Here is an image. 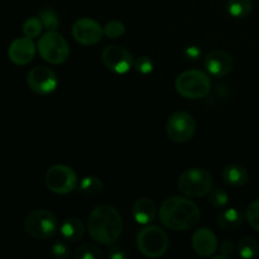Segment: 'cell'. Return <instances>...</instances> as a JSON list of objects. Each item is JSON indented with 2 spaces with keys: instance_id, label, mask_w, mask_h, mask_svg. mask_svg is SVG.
Instances as JSON below:
<instances>
[{
  "instance_id": "obj_13",
  "label": "cell",
  "mask_w": 259,
  "mask_h": 259,
  "mask_svg": "<svg viewBox=\"0 0 259 259\" xmlns=\"http://www.w3.org/2000/svg\"><path fill=\"white\" fill-rule=\"evenodd\" d=\"M191 245L197 255L207 258L215 254L218 247H219V243H218V238L212 230H210L209 228H199L192 234Z\"/></svg>"
},
{
  "instance_id": "obj_19",
  "label": "cell",
  "mask_w": 259,
  "mask_h": 259,
  "mask_svg": "<svg viewBox=\"0 0 259 259\" xmlns=\"http://www.w3.org/2000/svg\"><path fill=\"white\" fill-rule=\"evenodd\" d=\"M218 227L225 232L237 230L243 224V214L235 207L225 209L218 215Z\"/></svg>"
},
{
  "instance_id": "obj_10",
  "label": "cell",
  "mask_w": 259,
  "mask_h": 259,
  "mask_svg": "<svg viewBox=\"0 0 259 259\" xmlns=\"http://www.w3.org/2000/svg\"><path fill=\"white\" fill-rule=\"evenodd\" d=\"M101 60L106 68L118 75H124L128 72L134 65L132 53L126 48L118 45L106 46L101 52Z\"/></svg>"
},
{
  "instance_id": "obj_21",
  "label": "cell",
  "mask_w": 259,
  "mask_h": 259,
  "mask_svg": "<svg viewBox=\"0 0 259 259\" xmlns=\"http://www.w3.org/2000/svg\"><path fill=\"white\" fill-rule=\"evenodd\" d=\"M104 184L99 177L86 176L78 184V190L86 196H98L103 192Z\"/></svg>"
},
{
  "instance_id": "obj_32",
  "label": "cell",
  "mask_w": 259,
  "mask_h": 259,
  "mask_svg": "<svg viewBox=\"0 0 259 259\" xmlns=\"http://www.w3.org/2000/svg\"><path fill=\"white\" fill-rule=\"evenodd\" d=\"M201 55V50H200L197 46H189V47L185 50V56L190 60H197Z\"/></svg>"
},
{
  "instance_id": "obj_24",
  "label": "cell",
  "mask_w": 259,
  "mask_h": 259,
  "mask_svg": "<svg viewBox=\"0 0 259 259\" xmlns=\"http://www.w3.org/2000/svg\"><path fill=\"white\" fill-rule=\"evenodd\" d=\"M103 257L100 248L93 243H85L80 245L75 252L76 259H99Z\"/></svg>"
},
{
  "instance_id": "obj_26",
  "label": "cell",
  "mask_w": 259,
  "mask_h": 259,
  "mask_svg": "<svg viewBox=\"0 0 259 259\" xmlns=\"http://www.w3.org/2000/svg\"><path fill=\"white\" fill-rule=\"evenodd\" d=\"M209 201L212 206L218 207V209H223L227 206L228 201H229V195L225 190L223 189H211L209 192Z\"/></svg>"
},
{
  "instance_id": "obj_27",
  "label": "cell",
  "mask_w": 259,
  "mask_h": 259,
  "mask_svg": "<svg viewBox=\"0 0 259 259\" xmlns=\"http://www.w3.org/2000/svg\"><path fill=\"white\" fill-rule=\"evenodd\" d=\"M103 28L104 35H106L108 38H111V39L120 38L125 33V25L121 22H119V20H111V22L106 23L105 27Z\"/></svg>"
},
{
  "instance_id": "obj_5",
  "label": "cell",
  "mask_w": 259,
  "mask_h": 259,
  "mask_svg": "<svg viewBox=\"0 0 259 259\" xmlns=\"http://www.w3.org/2000/svg\"><path fill=\"white\" fill-rule=\"evenodd\" d=\"M176 90L182 98L197 100L205 98L211 90V80L209 75L200 70H187L180 73L176 78Z\"/></svg>"
},
{
  "instance_id": "obj_1",
  "label": "cell",
  "mask_w": 259,
  "mask_h": 259,
  "mask_svg": "<svg viewBox=\"0 0 259 259\" xmlns=\"http://www.w3.org/2000/svg\"><path fill=\"white\" fill-rule=\"evenodd\" d=\"M158 215L161 224L175 232H186L192 229L201 219L199 206L186 196H172L164 200Z\"/></svg>"
},
{
  "instance_id": "obj_7",
  "label": "cell",
  "mask_w": 259,
  "mask_h": 259,
  "mask_svg": "<svg viewBox=\"0 0 259 259\" xmlns=\"http://www.w3.org/2000/svg\"><path fill=\"white\" fill-rule=\"evenodd\" d=\"M40 57L52 65H61L70 56V46L57 30L46 32L37 43Z\"/></svg>"
},
{
  "instance_id": "obj_29",
  "label": "cell",
  "mask_w": 259,
  "mask_h": 259,
  "mask_svg": "<svg viewBox=\"0 0 259 259\" xmlns=\"http://www.w3.org/2000/svg\"><path fill=\"white\" fill-rule=\"evenodd\" d=\"M134 67L142 75H148L153 71V61L148 56H139L136 61H134Z\"/></svg>"
},
{
  "instance_id": "obj_33",
  "label": "cell",
  "mask_w": 259,
  "mask_h": 259,
  "mask_svg": "<svg viewBox=\"0 0 259 259\" xmlns=\"http://www.w3.org/2000/svg\"><path fill=\"white\" fill-rule=\"evenodd\" d=\"M108 257L111 259H124L125 258V253L123 252V249H121V248L115 247V248H111V249L109 250Z\"/></svg>"
},
{
  "instance_id": "obj_23",
  "label": "cell",
  "mask_w": 259,
  "mask_h": 259,
  "mask_svg": "<svg viewBox=\"0 0 259 259\" xmlns=\"http://www.w3.org/2000/svg\"><path fill=\"white\" fill-rule=\"evenodd\" d=\"M39 19L43 24V29L46 32H52V30H57L58 25H60V19L55 10L50 9V8H45L39 12Z\"/></svg>"
},
{
  "instance_id": "obj_15",
  "label": "cell",
  "mask_w": 259,
  "mask_h": 259,
  "mask_svg": "<svg viewBox=\"0 0 259 259\" xmlns=\"http://www.w3.org/2000/svg\"><path fill=\"white\" fill-rule=\"evenodd\" d=\"M204 66L209 75L215 77H224L232 71L233 58L223 50H215L207 53L204 60Z\"/></svg>"
},
{
  "instance_id": "obj_2",
  "label": "cell",
  "mask_w": 259,
  "mask_h": 259,
  "mask_svg": "<svg viewBox=\"0 0 259 259\" xmlns=\"http://www.w3.org/2000/svg\"><path fill=\"white\" fill-rule=\"evenodd\" d=\"M88 230L94 242L103 245L114 244L123 232L120 212L111 205H98L89 215Z\"/></svg>"
},
{
  "instance_id": "obj_3",
  "label": "cell",
  "mask_w": 259,
  "mask_h": 259,
  "mask_svg": "<svg viewBox=\"0 0 259 259\" xmlns=\"http://www.w3.org/2000/svg\"><path fill=\"white\" fill-rule=\"evenodd\" d=\"M177 185L182 195L190 199H199L211 191L214 181L207 169L192 167L180 175Z\"/></svg>"
},
{
  "instance_id": "obj_4",
  "label": "cell",
  "mask_w": 259,
  "mask_h": 259,
  "mask_svg": "<svg viewBox=\"0 0 259 259\" xmlns=\"http://www.w3.org/2000/svg\"><path fill=\"white\" fill-rule=\"evenodd\" d=\"M25 233L34 239H51L57 234L60 223L52 211L46 209H38L29 212L23 222Z\"/></svg>"
},
{
  "instance_id": "obj_14",
  "label": "cell",
  "mask_w": 259,
  "mask_h": 259,
  "mask_svg": "<svg viewBox=\"0 0 259 259\" xmlns=\"http://www.w3.org/2000/svg\"><path fill=\"white\" fill-rule=\"evenodd\" d=\"M35 55V45L32 38L20 37L13 40L8 50V56L9 60L14 65L24 66L28 65L30 61L34 58Z\"/></svg>"
},
{
  "instance_id": "obj_17",
  "label": "cell",
  "mask_w": 259,
  "mask_h": 259,
  "mask_svg": "<svg viewBox=\"0 0 259 259\" xmlns=\"http://www.w3.org/2000/svg\"><path fill=\"white\" fill-rule=\"evenodd\" d=\"M85 232V225L77 218H67L60 224V233L62 235V239L67 242H78L83 238Z\"/></svg>"
},
{
  "instance_id": "obj_8",
  "label": "cell",
  "mask_w": 259,
  "mask_h": 259,
  "mask_svg": "<svg viewBox=\"0 0 259 259\" xmlns=\"http://www.w3.org/2000/svg\"><path fill=\"white\" fill-rule=\"evenodd\" d=\"M46 186L57 195H67L77 189L78 179L73 168L66 164H55L46 172Z\"/></svg>"
},
{
  "instance_id": "obj_12",
  "label": "cell",
  "mask_w": 259,
  "mask_h": 259,
  "mask_svg": "<svg viewBox=\"0 0 259 259\" xmlns=\"http://www.w3.org/2000/svg\"><path fill=\"white\" fill-rule=\"evenodd\" d=\"M72 35L80 45L94 46L103 38L104 28L91 18H80L73 23Z\"/></svg>"
},
{
  "instance_id": "obj_16",
  "label": "cell",
  "mask_w": 259,
  "mask_h": 259,
  "mask_svg": "<svg viewBox=\"0 0 259 259\" xmlns=\"http://www.w3.org/2000/svg\"><path fill=\"white\" fill-rule=\"evenodd\" d=\"M132 215L134 220L141 225H148L156 219L157 206L148 197H142L136 201L132 209Z\"/></svg>"
},
{
  "instance_id": "obj_28",
  "label": "cell",
  "mask_w": 259,
  "mask_h": 259,
  "mask_svg": "<svg viewBox=\"0 0 259 259\" xmlns=\"http://www.w3.org/2000/svg\"><path fill=\"white\" fill-rule=\"evenodd\" d=\"M247 220L250 227L259 233V199L253 201L247 209Z\"/></svg>"
},
{
  "instance_id": "obj_9",
  "label": "cell",
  "mask_w": 259,
  "mask_h": 259,
  "mask_svg": "<svg viewBox=\"0 0 259 259\" xmlns=\"http://www.w3.org/2000/svg\"><path fill=\"white\" fill-rule=\"evenodd\" d=\"M166 132L172 142L186 143L194 138L196 132V121L191 114L186 111H176L167 120Z\"/></svg>"
},
{
  "instance_id": "obj_6",
  "label": "cell",
  "mask_w": 259,
  "mask_h": 259,
  "mask_svg": "<svg viewBox=\"0 0 259 259\" xmlns=\"http://www.w3.org/2000/svg\"><path fill=\"white\" fill-rule=\"evenodd\" d=\"M168 235L156 225H146L137 235V247L139 252L148 258H159L168 249Z\"/></svg>"
},
{
  "instance_id": "obj_30",
  "label": "cell",
  "mask_w": 259,
  "mask_h": 259,
  "mask_svg": "<svg viewBox=\"0 0 259 259\" xmlns=\"http://www.w3.org/2000/svg\"><path fill=\"white\" fill-rule=\"evenodd\" d=\"M51 254L55 258H67L70 255V248L65 240H55L51 245Z\"/></svg>"
},
{
  "instance_id": "obj_25",
  "label": "cell",
  "mask_w": 259,
  "mask_h": 259,
  "mask_svg": "<svg viewBox=\"0 0 259 259\" xmlns=\"http://www.w3.org/2000/svg\"><path fill=\"white\" fill-rule=\"evenodd\" d=\"M43 24L40 22L39 17H30L23 23V34L28 38H34L39 37V34L42 33Z\"/></svg>"
},
{
  "instance_id": "obj_22",
  "label": "cell",
  "mask_w": 259,
  "mask_h": 259,
  "mask_svg": "<svg viewBox=\"0 0 259 259\" xmlns=\"http://www.w3.org/2000/svg\"><path fill=\"white\" fill-rule=\"evenodd\" d=\"M238 254L242 258L252 259L259 254V243L252 237H245L238 243Z\"/></svg>"
},
{
  "instance_id": "obj_31",
  "label": "cell",
  "mask_w": 259,
  "mask_h": 259,
  "mask_svg": "<svg viewBox=\"0 0 259 259\" xmlns=\"http://www.w3.org/2000/svg\"><path fill=\"white\" fill-rule=\"evenodd\" d=\"M220 252H222V255H224L225 258H229L233 254V252H234V243L229 239L224 240L222 245H220Z\"/></svg>"
},
{
  "instance_id": "obj_18",
  "label": "cell",
  "mask_w": 259,
  "mask_h": 259,
  "mask_svg": "<svg viewBox=\"0 0 259 259\" xmlns=\"http://www.w3.org/2000/svg\"><path fill=\"white\" fill-rule=\"evenodd\" d=\"M223 179L229 186L242 187L249 180L248 171L240 164H228L223 171Z\"/></svg>"
},
{
  "instance_id": "obj_11",
  "label": "cell",
  "mask_w": 259,
  "mask_h": 259,
  "mask_svg": "<svg viewBox=\"0 0 259 259\" xmlns=\"http://www.w3.org/2000/svg\"><path fill=\"white\" fill-rule=\"evenodd\" d=\"M27 83L33 93L50 95L57 89L58 78L55 71L46 66H35L28 72Z\"/></svg>"
},
{
  "instance_id": "obj_20",
  "label": "cell",
  "mask_w": 259,
  "mask_h": 259,
  "mask_svg": "<svg viewBox=\"0 0 259 259\" xmlns=\"http://www.w3.org/2000/svg\"><path fill=\"white\" fill-rule=\"evenodd\" d=\"M253 9L252 0H228L227 12L233 18H245Z\"/></svg>"
}]
</instances>
